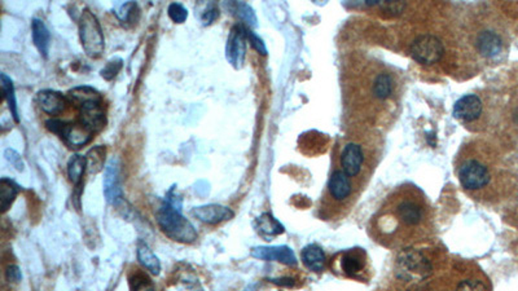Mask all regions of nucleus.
Listing matches in <instances>:
<instances>
[{
  "mask_svg": "<svg viewBox=\"0 0 518 291\" xmlns=\"http://www.w3.org/2000/svg\"><path fill=\"white\" fill-rule=\"evenodd\" d=\"M46 127L51 132L59 135L71 148L85 147L92 140L94 135L82 123H69L61 119H48Z\"/></svg>",
  "mask_w": 518,
  "mask_h": 291,
  "instance_id": "13",
  "label": "nucleus"
},
{
  "mask_svg": "<svg viewBox=\"0 0 518 291\" xmlns=\"http://www.w3.org/2000/svg\"><path fill=\"white\" fill-rule=\"evenodd\" d=\"M122 66H124V60L121 57H113L102 68L100 74H102V78L105 79V80H112V79L117 77L118 73L122 69Z\"/></svg>",
  "mask_w": 518,
  "mask_h": 291,
  "instance_id": "31",
  "label": "nucleus"
},
{
  "mask_svg": "<svg viewBox=\"0 0 518 291\" xmlns=\"http://www.w3.org/2000/svg\"><path fill=\"white\" fill-rule=\"evenodd\" d=\"M344 108L354 127L389 125L404 92V78L393 66L367 55H355L342 69Z\"/></svg>",
  "mask_w": 518,
  "mask_h": 291,
  "instance_id": "1",
  "label": "nucleus"
},
{
  "mask_svg": "<svg viewBox=\"0 0 518 291\" xmlns=\"http://www.w3.org/2000/svg\"><path fill=\"white\" fill-rule=\"evenodd\" d=\"M251 256H254L257 259L270 260V261L276 260V261H280V263H284L287 266H296L297 264V259H296L294 254L287 246L254 247L251 250Z\"/></svg>",
  "mask_w": 518,
  "mask_h": 291,
  "instance_id": "18",
  "label": "nucleus"
},
{
  "mask_svg": "<svg viewBox=\"0 0 518 291\" xmlns=\"http://www.w3.org/2000/svg\"><path fill=\"white\" fill-rule=\"evenodd\" d=\"M192 213L198 221H203L205 224H210V225L231 221L235 216V213L229 207L217 205V204L200 206V207L193 209Z\"/></svg>",
  "mask_w": 518,
  "mask_h": 291,
  "instance_id": "17",
  "label": "nucleus"
},
{
  "mask_svg": "<svg viewBox=\"0 0 518 291\" xmlns=\"http://www.w3.org/2000/svg\"><path fill=\"white\" fill-rule=\"evenodd\" d=\"M409 52L414 60L421 65L440 63L446 54L445 43L433 32L417 35L409 46Z\"/></svg>",
  "mask_w": 518,
  "mask_h": 291,
  "instance_id": "12",
  "label": "nucleus"
},
{
  "mask_svg": "<svg viewBox=\"0 0 518 291\" xmlns=\"http://www.w3.org/2000/svg\"><path fill=\"white\" fill-rule=\"evenodd\" d=\"M330 269L341 277L366 281L371 273V261L364 250L351 249L337 252L330 260Z\"/></svg>",
  "mask_w": 518,
  "mask_h": 291,
  "instance_id": "9",
  "label": "nucleus"
},
{
  "mask_svg": "<svg viewBox=\"0 0 518 291\" xmlns=\"http://www.w3.org/2000/svg\"><path fill=\"white\" fill-rule=\"evenodd\" d=\"M105 156H107V149H105V147H102V145L88 150V153L86 154L87 173L90 175L100 173L104 168Z\"/></svg>",
  "mask_w": 518,
  "mask_h": 291,
  "instance_id": "25",
  "label": "nucleus"
},
{
  "mask_svg": "<svg viewBox=\"0 0 518 291\" xmlns=\"http://www.w3.org/2000/svg\"><path fill=\"white\" fill-rule=\"evenodd\" d=\"M138 6L135 3H125V4H119L116 8V15L118 18L124 23H134L135 15H138Z\"/></svg>",
  "mask_w": 518,
  "mask_h": 291,
  "instance_id": "30",
  "label": "nucleus"
},
{
  "mask_svg": "<svg viewBox=\"0 0 518 291\" xmlns=\"http://www.w3.org/2000/svg\"><path fill=\"white\" fill-rule=\"evenodd\" d=\"M6 278L8 280L9 283H20L23 278L20 268L17 266H8L6 269Z\"/></svg>",
  "mask_w": 518,
  "mask_h": 291,
  "instance_id": "36",
  "label": "nucleus"
},
{
  "mask_svg": "<svg viewBox=\"0 0 518 291\" xmlns=\"http://www.w3.org/2000/svg\"><path fill=\"white\" fill-rule=\"evenodd\" d=\"M257 229L265 236H277L284 233V227L271 213H262L257 219Z\"/></svg>",
  "mask_w": 518,
  "mask_h": 291,
  "instance_id": "26",
  "label": "nucleus"
},
{
  "mask_svg": "<svg viewBox=\"0 0 518 291\" xmlns=\"http://www.w3.org/2000/svg\"><path fill=\"white\" fill-rule=\"evenodd\" d=\"M79 38L83 51L90 58H99L105 49V38L102 25L94 12L85 8L79 18Z\"/></svg>",
  "mask_w": 518,
  "mask_h": 291,
  "instance_id": "10",
  "label": "nucleus"
},
{
  "mask_svg": "<svg viewBox=\"0 0 518 291\" xmlns=\"http://www.w3.org/2000/svg\"><path fill=\"white\" fill-rule=\"evenodd\" d=\"M455 173L462 188L478 201H490L500 180V171L494 156L485 144H464L455 159Z\"/></svg>",
  "mask_w": 518,
  "mask_h": 291,
  "instance_id": "4",
  "label": "nucleus"
},
{
  "mask_svg": "<svg viewBox=\"0 0 518 291\" xmlns=\"http://www.w3.org/2000/svg\"><path fill=\"white\" fill-rule=\"evenodd\" d=\"M68 99L78 109L83 126H86L92 134L102 131L107 125L102 94L92 87H76L68 92Z\"/></svg>",
  "mask_w": 518,
  "mask_h": 291,
  "instance_id": "6",
  "label": "nucleus"
},
{
  "mask_svg": "<svg viewBox=\"0 0 518 291\" xmlns=\"http://www.w3.org/2000/svg\"><path fill=\"white\" fill-rule=\"evenodd\" d=\"M381 151L383 139L376 130L353 127L338 144L333 158V170L366 189L376 170Z\"/></svg>",
  "mask_w": 518,
  "mask_h": 291,
  "instance_id": "3",
  "label": "nucleus"
},
{
  "mask_svg": "<svg viewBox=\"0 0 518 291\" xmlns=\"http://www.w3.org/2000/svg\"><path fill=\"white\" fill-rule=\"evenodd\" d=\"M229 7L234 8V12L236 13V16L239 17L241 21H243L245 24L249 25V26H255L257 25V18L253 12V9L246 4V3H241V1H235L232 4H229Z\"/></svg>",
  "mask_w": 518,
  "mask_h": 291,
  "instance_id": "29",
  "label": "nucleus"
},
{
  "mask_svg": "<svg viewBox=\"0 0 518 291\" xmlns=\"http://www.w3.org/2000/svg\"><path fill=\"white\" fill-rule=\"evenodd\" d=\"M485 114V105L482 99L477 94H465L454 108V117H455L463 126L471 127L479 126L481 120Z\"/></svg>",
  "mask_w": 518,
  "mask_h": 291,
  "instance_id": "14",
  "label": "nucleus"
},
{
  "mask_svg": "<svg viewBox=\"0 0 518 291\" xmlns=\"http://www.w3.org/2000/svg\"><path fill=\"white\" fill-rule=\"evenodd\" d=\"M138 260L140 261L143 267L150 271L152 275H159L161 272L159 259L155 255V252L150 250V246L143 241H139L138 244Z\"/></svg>",
  "mask_w": 518,
  "mask_h": 291,
  "instance_id": "22",
  "label": "nucleus"
},
{
  "mask_svg": "<svg viewBox=\"0 0 518 291\" xmlns=\"http://www.w3.org/2000/svg\"><path fill=\"white\" fill-rule=\"evenodd\" d=\"M437 283L442 291H491L486 275L476 266L451 268Z\"/></svg>",
  "mask_w": 518,
  "mask_h": 291,
  "instance_id": "8",
  "label": "nucleus"
},
{
  "mask_svg": "<svg viewBox=\"0 0 518 291\" xmlns=\"http://www.w3.org/2000/svg\"><path fill=\"white\" fill-rule=\"evenodd\" d=\"M416 291H442V289H440V286L438 285V283H437V281H434V283H430V285H428V286H423V287L417 289Z\"/></svg>",
  "mask_w": 518,
  "mask_h": 291,
  "instance_id": "37",
  "label": "nucleus"
},
{
  "mask_svg": "<svg viewBox=\"0 0 518 291\" xmlns=\"http://www.w3.org/2000/svg\"><path fill=\"white\" fill-rule=\"evenodd\" d=\"M104 196L110 205H118L122 202L124 193L121 188V178H119V162L117 158H112L109 163L105 168L104 175Z\"/></svg>",
  "mask_w": 518,
  "mask_h": 291,
  "instance_id": "16",
  "label": "nucleus"
},
{
  "mask_svg": "<svg viewBox=\"0 0 518 291\" xmlns=\"http://www.w3.org/2000/svg\"><path fill=\"white\" fill-rule=\"evenodd\" d=\"M432 264L421 252L404 249L397 260V275L404 281H424L432 273Z\"/></svg>",
  "mask_w": 518,
  "mask_h": 291,
  "instance_id": "11",
  "label": "nucleus"
},
{
  "mask_svg": "<svg viewBox=\"0 0 518 291\" xmlns=\"http://www.w3.org/2000/svg\"><path fill=\"white\" fill-rule=\"evenodd\" d=\"M246 29L243 25H235L229 35L226 44V58L235 69H241L246 55Z\"/></svg>",
  "mask_w": 518,
  "mask_h": 291,
  "instance_id": "15",
  "label": "nucleus"
},
{
  "mask_svg": "<svg viewBox=\"0 0 518 291\" xmlns=\"http://www.w3.org/2000/svg\"><path fill=\"white\" fill-rule=\"evenodd\" d=\"M1 79V87H3V92H4V97L8 103L9 111L12 114V117L15 119V122H20V117H18V108H17V100L16 94H15V86H13V82L12 79L9 78L7 74H1L0 75Z\"/></svg>",
  "mask_w": 518,
  "mask_h": 291,
  "instance_id": "27",
  "label": "nucleus"
},
{
  "mask_svg": "<svg viewBox=\"0 0 518 291\" xmlns=\"http://www.w3.org/2000/svg\"><path fill=\"white\" fill-rule=\"evenodd\" d=\"M471 57L481 61H493L499 58L505 51V40L502 32L486 21L474 23L469 26L465 37Z\"/></svg>",
  "mask_w": 518,
  "mask_h": 291,
  "instance_id": "5",
  "label": "nucleus"
},
{
  "mask_svg": "<svg viewBox=\"0 0 518 291\" xmlns=\"http://www.w3.org/2000/svg\"><path fill=\"white\" fill-rule=\"evenodd\" d=\"M169 17L173 20L175 24H183L188 18V11L179 3H171L167 9Z\"/></svg>",
  "mask_w": 518,
  "mask_h": 291,
  "instance_id": "32",
  "label": "nucleus"
},
{
  "mask_svg": "<svg viewBox=\"0 0 518 291\" xmlns=\"http://www.w3.org/2000/svg\"><path fill=\"white\" fill-rule=\"evenodd\" d=\"M156 219L161 230L175 242L192 244L198 237L191 221H187L181 211L166 199L158 207Z\"/></svg>",
  "mask_w": 518,
  "mask_h": 291,
  "instance_id": "7",
  "label": "nucleus"
},
{
  "mask_svg": "<svg viewBox=\"0 0 518 291\" xmlns=\"http://www.w3.org/2000/svg\"><path fill=\"white\" fill-rule=\"evenodd\" d=\"M32 42L35 47L38 48L40 55L47 57L49 52V44H51V34L48 32L46 24L40 20L34 18L32 23Z\"/></svg>",
  "mask_w": 518,
  "mask_h": 291,
  "instance_id": "21",
  "label": "nucleus"
},
{
  "mask_svg": "<svg viewBox=\"0 0 518 291\" xmlns=\"http://www.w3.org/2000/svg\"><path fill=\"white\" fill-rule=\"evenodd\" d=\"M18 194V185L15 181L3 178L0 180V207L1 213H7Z\"/></svg>",
  "mask_w": 518,
  "mask_h": 291,
  "instance_id": "23",
  "label": "nucleus"
},
{
  "mask_svg": "<svg viewBox=\"0 0 518 291\" xmlns=\"http://www.w3.org/2000/svg\"><path fill=\"white\" fill-rule=\"evenodd\" d=\"M246 37L249 38V40H251V46H253V48L255 49V51H258L259 54L260 55H266L267 54V51H266V47H265V43H263V40L259 39L258 37L254 34V32H251V30H248L246 29Z\"/></svg>",
  "mask_w": 518,
  "mask_h": 291,
  "instance_id": "35",
  "label": "nucleus"
},
{
  "mask_svg": "<svg viewBox=\"0 0 518 291\" xmlns=\"http://www.w3.org/2000/svg\"><path fill=\"white\" fill-rule=\"evenodd\" d=\"M434 213L421 189L404 184L390 192L369 221V235L390 250H404L433 236Z\"/></svg>",
  "mask_w": 518,
  "mask_h": 291,
  "instance_id": "2",
  "label": "nucleus"
},
{
  "mask_svg": "<svg viewBox=\"0 0 518 291\" xmlns=\"http://www.w3.org/2000/svg\"><path fill=\"white\" fill-rule=\"evenodd\" d=\"M6 158H7L8 162H11L12 165L16 167L17 171H23L24 170L25 166L24 162H23V158L17 153L16 150H6Z\"/></svg>",
  "mask_w": 518,
  "mask_h": 291,
  "instance_id": "34",
  "label": "nucleus"
},
{
  "mask_svg": "<svg viewBox=\"0 0 518 291\" xmlns=\"http://www.w3.org/2000/svg\"><path fill=\"white\" fill-rule=\"evenodd\" d=\"M218 17H219V9H218V7H217L214 3H210V4L207 6V8L205 9V12L203 13V16H201V20H203L204 25H210L212 24Z\"/></svg>",
  "mask_w": 518,
  "mask_h": 291,
  "instance_id": "33",
  "label": "nucleus"
},
{
  "mask_svg": "<svg viewBox=\"0 0 518 291\" xmlns=\"http://www.w3.org/2000/svg\"><path fill=\"white\" fill-rule=\"evenodd\" d=\"M302 261L308 271L320 273L325 266V254L318 244H308L302 250Z\"/></svg>",
  "mask_w": 518,
  "mask_h": 291,
  "instance_id": "20",
  "label": "nucleus"
},
{
  "mask_svg": "<svg viewBox=\"0 0 518 291\" xmlns=\"http://www.w3.org/2000/svg\"><path fill=\"white\" fill-rule=\"evenodd\" d=\"M86 171V157L80 154H73L68 161V176L76 187H79L82 184V179Z\"/></svg>",
  "mask_w": 518,
  "mask_h": 291,
  "instance_id": "24",
  "label": "nucleus"
},
{
  "mask_svg": "<svg viewBox=\"0 0 518 291\" xmlns=\"http://www.w3.org/2000/svg\"><path fill=\"white\" fill-rule=\"evenodd\" d=\"M40 108L49 116H57L65 111L66 97L54 89H43L37 94Z\"/></svg>",
  "mask_w": 518,
  "mask_h": 291,
  "instance_id": "19",
  "label": "nucleus"
},
{
  "mask_svg": "<svg viewBox=\"0 0 518 291\" xmlns=\"http://www.w3.org/2000/svg\"><path fill=\"white\" fill-rule=\"evenodd\" d=\"M128 286L130 291H156L153 281L140 269H135L134 272L128 275Z\"/></svg>",
  "mask_w": 518,
  "mask_h": 291,
  "instance_id": "28",
  "label": "nucleus"
}]
</instances>
